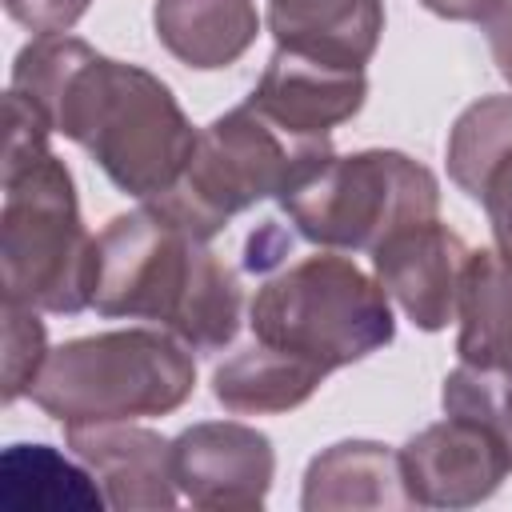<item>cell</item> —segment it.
Listing matches in <instances>:
<instances>
[{"label": "cell", "mask_w": 512, "mask_h": 512, "mask_svg": "<svg viewBox=\"0 0 512 512\" xmlns=\"http://www.w3.org/2000/svg\"><path fill=\"white\" fill-rule=\"evenodd\" d=\"M460 364H512V256L500 248H472L456 300Z\"/></svg>", "instance_id": "cell-16"}, {"label": "cell", "mask_w": 512, "mask_h": 512, "mask_svg": "<svg viewBox=\"0 0 512 512\" xmlns=\"http://www.w3.org/2000/svg\"><path fill=\"white\" fill-rule=\"evenodd\" d=\"M472 248L440 220L408 224L372 252L376 284L420 332H440L456 316L460 280Z\"/></svg>", "instance_id": "cell-10"}, {"label": "cell", "mask_w": 512, "mask_h": 512, "mask_svg": "<svg viewBox=\"0 0 512 512\" xmlns=\"http://www.w3.org/2000/svg\"><path fill=\"white\" fill-rule=\"evenodd\" d=\"M440 404L448 416H468L484 424L512 460V364H456L444 376Z\"/></svg>", "instance_id": "cell-19"}, {"label": "cell", "mask_w": 512, "mask_h": 512, "mask_svg": "<svg viewBox=\"0 0 512 512\" xmlns=\"http://www.w3.org/2000/svg\"><path fill=\"white\" fill-rule=\"evenodd\" d=\"M172 476L196 508H260L276 476V452L252 424L200 420L172 440Z\"/></svg>", "instance_id": "cell-8"}, {"label": "cell", "mask_w": 512, "mask_h": 512, "mask_svg": "<svg viewBox=\"0 0 512 512\" xmlns=\"http://www.w3.org/2000/svg\"><path fill=\"white\" fill-rule=\"evenodd\" d=\"M76 460L100 480L108 508H172L180 500L172 476V440L152 428L120 424H88L64 428Z\"/></svg>", "instance_id": "cell-12"}, {"label": "cell", "mask_w": 512, "mask_h": 512, "mask_svg": "<svg viewBox=\"0 0 512 512\" xmlns=\"http://www.w3.org/2000/svg\"><path fill=\"white\" fill-rule=\"evenodd\" d=\"M248 324L260 344L292 352L324 372L356 364L396 336L388 292L336 252L304 256L256 288Z\"/></svg>", "instance_id": "cell-6"}, {"label": "cell", "mask_w": 512, "mask_h": 512, "mask_svg": "<svg viewBox=\"0 0 512 512\" xmlns=\"http://www.w3.org/2000/svg\"><path fill=\"white\" fill-rule=\"evenodd\" d=\"M488 48H492V60H496L500 76L512 84V0H504L488 16Z\"/></svg>", "instance_id": "cell-25"}, {"label": "cell", "mask_w": 512, "mask_h": 512, "mask_svg": "<svg viewBox=\"0 0 512 512\" xmlns=\"http://www.w3.org/2000/svg\"><path fill=\"white\" fill-rule=\"evenodd\" d=\"M512 148V96H480L448 132V176L460 192H472L480 172Z\"/></svg>", "instance_id": "cell-18"}, {"label": "cell", "mask_w": 512, "mask_h": 512, "mask_svg": "<svg viewBox=\"0 0 512 512\" xmlns=\"http://www.w3.org/2000/svg\"><path fill=\"white\" fill-rule=\"evenodd\" d=\"M48 360V336L36 308L4 300V404L28 396Z\"/></svg>", "instance_id": "cell-21"}, {"label": "cell", "mask_w": 512, "mask_h": 512, "mask_svg": "<svg viewBox=\"0 0 512 512\" xmlns=\"http://www.w3.org/2000/svg\"><path fill=\"white\" fill-rule=\"evenodd\" d=\"M88 4L92 0H4V12L32 36H60L88 12Z\"/></svg>", "instance_id": "cell-23"}, {"label": "cell", "mask_w": 512, "mask_h": 512, "mask_svg": "<svg viewBox=\"0 0 512 512\" xmlns=\"http://www.w3.org/2000/svg\"><path fill=\"white\" fill-rule=\"evenodd\" d=\"M92 308L108 320H152L192 352H216L240 332L232 268L152 200L112 216L96 236Z\"/></svg>", "instance_id": "cell-2"}, {"label": "cell", "mask_w": 512, "mask_h": 512, "mask_svg": "<svg viewBox=\"0 0 512 512\" xmlns=\"http://www.w3.org/2000/svg\"><path fill=\"white\" fill-rule=\"evenodd\" d=\"M284 252H288V240L280 236L276 220H264V224H260V232H252V236H248L244 268H248V272H264V268H272Z\"/></svg>", "instance_id": "cell-24"}, {"label": "cell", "mask_w": 512, "mask_h": 512, "mask_svg": "<svg viewBox=\"0 0 512 512\" xmlns=\"http://www.w3.org/2000/svg\"><path fill=\"white\" fill-rule=\"evenodd\" d=\"M8 92L32 104L52 132L80 144L136 200L164 196L184 176L200 136L160 76L100 56L64 32L32 36L16 52Z\"/></svg>", "instance_id": "cell-1"}, {"label": "cell", "mask_w": 512, "mask_h": 512, "mask_svg": "<svg viewBox=\"0 0 512 512\" xmlns=\"http://www.w3.org/2000/svg\"><path fill=\"white\" fill-rule=\"evenodd\" d=\"M304 512H348V508H416L400 452L376 440H340L312 456L300 492Z\"/></svg>", "instance_id": "cell-14"}, {"label": "cell", "mask_w": 512, "mask_h": 512, "mask_svg": "<svg viewBox=\"0 0 512 512\" xmlns=\"http://www.w3.org/2000/svg\"><path fill=\"white\" fill-rule=\"evenodd\" d=\"M328 156H336L328 136H292L244 100L200 128L184 176L152 204L212 240L236 212L268 196L280 200Z\"/></svg>", "instance_id": "cell-5"}, {"label": "cell", "mask_w": 512, "mask_h": 512, "mask_svg": "<svg viewBox=\"0 0 512 512\" xmlns=\"http://www.w3.org/2000/svg\"><path fill=\"white\" fill-rule=\"evenodd\" d=\"M268 32L276 48L364 68L384 32V0H268Z\"/></svg>", "instance_id": "cell-13"}, {"label": "cell", "mask_w": 512, "mask_h": 512, "mask_svg": "<svg viewBox=\"0 0 512 512\" xmlns=\"http://www.w3.org/2000/svg\"><path fill=\"white\" fill-rule=\"evenodd\" d=\"M152 28L180 64L216 72L256 44L260 12L252 0H156Z\"/></svg>", "instance_id": "cell-15"}, {"label": "cell", "mask_w": 512, "mask_h": 512, "mask_svg": "<svg viewBox=\"0 0 512 512\" xmlns=\"http://www.w3.org/2000/svg\"><path fill=\"white\" fill-rule=\"evenodd\" d=\"M0 268L4 300L76 316L96 292V236L84 228L68 164L48 148V120L8 92Z\"/></svg>", "instance_id": "cell-3"}, {"label": "cell", "mask_w": 512, "mask_h": 512, "mask_svg": "<svg viewBox=\"0 0 512 512\" xmlns=\"http://www.w3.org/2000/svg\"><path fill=\"white\" fill-rule=\"evenodd\" d=\"M324 376V368L256 340L212 372V396L236 416L292 412L324 384Z\"/></svg>", "instance_id": "cell-17"}, {"label": "cell", "mask_w": 512, "mask_h": 512, "mask_svg": "<svg viewBox=\"0 0 512 512\" xmlns=\"http://www.w3.org/2000/svg\"><path fill=\"white\" fill-rule=\"evenodd\" d=\"M364 96H368L364 68H340L276 48L248 104L292 136H328L336 124L352 120L364 108Z\"/></svg>", "instance_id": "cell-11"}, {"label": "cell", "mask_w": 512, "mask_h": 512, "mask_svg": "<svg viewBox=\"0 0 512 512\" xmlns=\"http://www.w3.org/2000/svg\"><path fill=\"white\" fill-rule=\"evenodd\" d=\"M400 468L416 508H472L504 484L512 460L484 424L444 416L400 448Z\"/></svg>", "instance_id": "cell-9"}, {"label": "cell", "mask_w": 512, "mask_h": 512, "mask_svg": "<svg viewBox=\"0 0 512 512\" xmlns=\"http://www.w3.org/2000/svg\"><path fill=\"white\" fill-rule=\"evenodd\" d=\"M192 388L196 360L184 340L160 328H120L52 348L28 396L56 424L88 428L168 416Z\"/></svg>", "instance_id": "cell-4"}, {"label": "cell", "mask_w": 512, "mask_h": 512, "mask_svg": "<svg viewBox=\"0 0 512 512\" xmlns=\"http://www.w3.org/2000/svg\"><path fill=\"white\" fill-rule=\"evenodd\" d=\"M468 196L484 204L488 224H492V236H496V248L512 256V148L500 152L480 172V180H476V188Z\"/></svg>", "instance_id": "cell-22"}, {"label": "cell", "mask_w": 512, "mask_h": 512, "mask_svg": "<svg viewBox=\"0 0 512 512\" xmlns=\"http://www.w3.org/2000/svg\"><path fill=\"white\" fill-rule=\"evenodd\" d=\"M280 208L308 244L376 252L400 228L436 220L440 180L396 148H364L328 156L280 196Z\"/></svg>", "instance_id": "cell-7"}, {"label": "cell", "mask_w": 512, "mask_h": 512, "mask_svg": "<svg viewBox=\"0 0 512 512\" xmlns=\"http://www.w3.org/2000/svg\"><path fill=\"white\" fill-rule=\"evenodd\" d=\"M4 476H28V480H40L36 488H28L20 496L16 508L24 504H104V492H96L88 480L92 472L76 468L72 460H64L56 448L48 444H12L4 452V464H0Z\"/></svg>", "instance_id": "cell-20"}]
</instances>
